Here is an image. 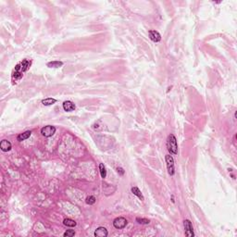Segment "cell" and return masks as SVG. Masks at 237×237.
Instances as JSON below:
<instances>
[{
    "mask_svg": "<svg viewBox=\"0 0 237 237\" xmlns=\"http://www.w3.org/2000/svg\"><path fill=\"white\" fill-rule=\"evenodd\" d=\"M31 65V61H29L27 59H23L22 61L18 63V64L16 65L15 69H13L12 76H11L12 82L16 83L20 81L23 77V75H24V73L30 69Z\"/></svg>",
    "mask_w": 237,
    "mask_h": 237,
    "instance_id": "cell-1",
    "label": "cell"
},
{
    "mask_svg": "<svg viewBox=\"0 0 237 237\" xmlns=\"http://www.w3.org/2000/svg\"><path fill=\"white\" fill-rule=\"evenodd\" d=\"M167 149L171 155L178 154V144L174 134L170 133L167 139Z\"/></svg>",
    "mask_w": 237,
    "mask_h": 237,
    "instance_id": "cell-2",
    "label": "cell"
},
{
    "mask_svg": "<svg viewBox=\"0 0 237 237\" xmlns=\"http://www.w3.org/2000/svg\"><path fill=\"white\" fill-rule=\"evenodd\" d=\"M166 160V165H167V170L168 173L170 176H173L175 174V168H174V159H173L172 156L170 155H166L165 157Z\"/></svg>",
    "mask_w": 237,
    "mask_h": 237,
    "instance_id": "cell-3",
    "label": "cell"
},
{
    "mask_svg": "<svg viewBox=\"0 0 237 237\" xmlns=\"http://www.w3.org/2000/svg\"><path fill=\"white\" fill-rule=\"evenodd\" d=\"M55 132H56V127L53 125H47V126H45L41 129V133L42 135L45 136V137H51L53 136Z\"/></svg>",
    "mask_w": 237,
    "mask_h": 237,
    "instance_id": "cell-4",
    "label": "cell"
},
{
    "mask_svg": "<svg viewBox=\"0 0 237 237\" xmlns=\"http://www.w3.org/2000/svg\"><path fill=\"white\" fill-rule=\"evenodd\" d=\"M127 224H128L127 219L123 217H118L113 220V226L116 229H118V230H121V229L125 228Z\"/></svg>",
    "mask_w": 237,
    "mask_h": 237,
    "instance_id": "cell-5",
    "label": "cell"
},
{
    "mask_svg": "<svg viewBox=\"0 0 237 237\" xmlns=\"http://www.w3.org/2000/svg\"><path fill=\"white\" fill-rule=\"evenodd\" d=\"M184 232L185 235L188 237H194L195 233H194V228L192 225V222L189 219H185L184 222Z\"/></svg>",
    "mask_w": 237,
    "mask_h": 237,
    "instance_id": "cell-6",
    "label": "cell"
},
{
    "mask_svg": "<svg viewBox=\"0 0 237 237\" xmlns=\"http://www.w3.org/2000/svg\"><path fill=\"white\" fill-rule=\"evenodd\" d=\"M149 34V38L151 39V41H153L154 43H159L161 40V35L157 31L155 30H150L148 31Z\"/></svg>",
    "mask_w": 237,
    "mask_h": 237,
    "instance_id": "cell-7",
    "label": "cell"
},
{
    "mask_svg": "<svg viewBox=\"0 0 237 237\" xmlns=\"http://www.w3.org/2000/svg\"><path fill=\"white\" fill-rule=\"evenodd\" d=\"M75 108H76V106L72 101L68 100V101H65L64 103H63V109L67 112H72Z\"/></svg>",
    "mask_w": 237,
    "mask_h": 237,
    "instance_id": "cell-8",
    "label": "cell"
},
{
    "mask_svg": "<svg viewBox=\"0 0 237 237\" xmlns=\"http://www.w3.org/2000/svg\"><path fill=\"white\" fill-rule=\"evenodd\" d=\"M0 148L3 152H7L12 148V145L10 141L7 140H2L1 143H0Z\"/></svg>",
    "mask_w": 237,
    "mask_h": 237,
    "instance_id": "cell-9",
    "label": "cell"
},
{
    "mask_svg": "<svg viewBox=\"0 0 237 237\" xmlns=\"http://www.w3.org/2000/svg\"><path fill=\"white\" fill-rule=\"evenodd\" d=\"M108 234V230L105 227H98L94 232V236L96 237H107Z\"/></svg>",
    "mask_w": 237,
    "mask_h": 237,
    "instance_id": "cell-10",
    "label": "cell"
},
{
    "mask_svg": "<svg viewBox=\"0 0 237 237\" xmlns=\"http://www.w3.org/2000/svg\"><path fill=\"white\" fill-rule=\"evenodd\" d=\"M131 191H132V193L134 195H136V196L138 197V198H139V199H141L142 201H144V200H145V197H144L143 194L141 193L140 189H139L138 187H136V186H133V187H132Z\"/></svg>",
    "mask_w": 237,
    "mask_h": 237,
    "instance_id": "cell-11",
    "label": "cell"
},
{
    "mask_svg": "<svg viewBox=\"0 0 237 237\" xmlns=\"http://www.w3.org/2000/svg\"><path fill=\"white\" fill-rule=\"evenodd\" d=\"M31 135V131H26V132H22V133H20L19 135L17 136V140L19 142H22V141L28 139Z\"/></svg>",
    "mask_w": 237,
    "mask_h": 237,
    "instance_id": "cell-12",
    "label": "cell"
},
{
    "mask_svg": "<svg viewBox=\"0 0 237 237\" xmlns=\"http://www.w3.org/2000/svg\"><path fill=\"white\" fill-rule=\"evenodd\" d=\"M63 62L62 61H50L46 64V66L48 68H53V69H58L62 67Z\"/></svg>",
    "mask_w": 237,
    "mask_h": 237,
    "instance_id": "cell-13",
    "label": "cell"
},
{
    "mask_svg": "<svg viewBox=\"0 0 237 237\" xmlns=\"http://www.w3.org/2000/svg\"><path fill=\"white\" fill-rule=\"evenodd\" d=\"M57 102V100L55 98H52V97H48V98H45V99H43L42 100V104L44 106H52L54 105L55 103Z\"/></svg>",
    "mask_w": 237,
    "mask_h": 237,
    "instance_id": "cell-14",
    "label": "cell"
},
{
    "mask_svg": "<svg viewBox=\"0 0 237 237\" xmlns=\"http://www.w3.org/2000/svg\"><path fill=\"white\" fill-rule=\"evenodd\" d=\"M63 224H64L65 226H67V227H75L77 225L75 220H73L72 219H69V218L65 219L64 220H63Z\"/></svg>",
    "mask_w": 237,
    "mask_h": 237,
    "instance_id": "cell-15",
    "label": "cell"
},
{
    "mask_svg": "<svg viewBox=\"0 0 237 237\" xmlns=\"http://www.w3.org/2000/svg\"><path fill=\"white\" fill-rule=\"evenodd\" d=\"M99 171H100V174H101V177L105 179L107 177V170H106V167L104 166L103 163H100L99 164Z\"/></svg>",
    "mask_w": 237,
    "mask_h": 237,
    "instance_id": "cell-16",
    "label": "cell"
},
{
    "mask_svg": "<svg viewBox=\"0 0 237 237\" xmlns=\"http://www.w3.org/2000/svg\"><path fill=\"white\" fill-rule=\"evenodd\" d=\"M96 201H97V199L94 195H89V196L86 197V199H85L86 204H88V205H94V203H96Z\"/></svg>",
    "mask_w": 237,
    "mask_h": 237,
    "instance_id": "cell-17",
    "label": "cell"
},
{
    "mask_svg": "<svg viewBox=\"0 0 237 237\" xmlns=\"http://www.w3.org/2000/svg\"><path fill=\"white\" fill-rule=\"evenodd\" d=\"M136 222L140 224H149L150 220L147 219H144V218H136Z\"/></svg>",
    "mask_w": 237,
    "mask_h": 237,
    "instance_id": "cell-18",
    "label": "cell"
},
{
    "mask_svg": "<svg viewBox=\"0 0 237 237\" xmlns=\"http://www.w3.org/2000/svg\"><path fill=\"white\" fill-rule=\"evenodd\" d=\"M74 235H75V232L73 230H68L63 233V236L64 237H72Z\"/></svg>",
    "mask_w": 237,
    "mask_h": 237,
    "instance_id": "cell-19",
    "label": "cell"
},
{
    "mask_svg": "<svg viewBox=\"0 0 237 237\" xmlns=\"http://www.w3.org/2000/svg\"><path fill=\"white\" fill-rule=\"evenodd\" d=\"M117 171H118V173L120 175H123L124 174V170H123V169L122 168H121V167H118V168H117Z\"/></svg>",
    "mask_w": 237,
    "mask_h": 237,
    "instance_id": "cell-20",
    "label": "cell"
}]
</instances>
